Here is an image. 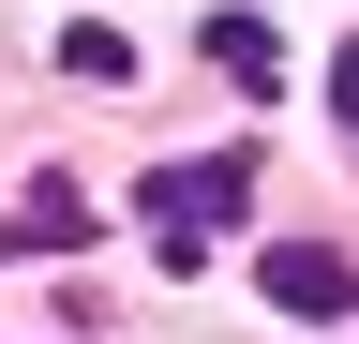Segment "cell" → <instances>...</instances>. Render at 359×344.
I'll use <instances>...</instances> for the list:
<instances>
[{
  "mask_svg": "<svg viewBox=\"0 0 359 344\" xmlns=\"http://www.w3.org/2000/svg\"><path fill=\"white\" fill-rule=\"evenodd\" d=\"M135 225H165V254H210L224 225H255V150H180L135 180Z\"/></svg>",
  "mask_w": 359,
  "mask_h": 344,
  "instance_id": "obj_1",
  "label": "cell"
},
{
  "mask_svg": "<svg viewBox=\"0 0 359 344\" xmlns=\"http://www.w3.org/2000/svg\"><path fill=\"white\" fill-rule=\"evenodd\" d=\"M255 284H269V315H359V254H330V240H269Z\"/></svg>",
  "mask_w": 359,
  "mask_h": 344,
  "instance_id": "obj_2",
  "label": "cell"
},
{
  "mask_svg": "<svg viewBox=\"0 0 359 344\" xmlns=\"http://www.w3.org/2000/svg\"><path fill=\"white\" fill-rule=\"evenodd\" d=\"M210 60L240 75V90H285V30L269 15H210Z\"/></svg>",
  "mask_w": 359,
  "mask_h": 344,
  "instance_id": "obj_3",
  "label": "cell"
},
{
  "mask_svg": "<svg viewBox=\"0 0 359 344\" xmlns=\"http://www.w3.org/2000/svg\"><path fill=\"white\" fill-rule=\"evenodd\" d=\"M60 75H90V90H120V75H135V46H120V30H60Z\"/></svg>",
  "mask_w": 359,
  "mask_h": 344,
  "instance_id": "obj_4",
  "label": "cell"
},
{
  "mask_svg": "<svg viewBox=\"0 0 359 344\" xmlns=\"http://www.w3.org/2000/svg\"><path fill=\"white\" fill-rule=\"evenodd\" d=\"M330 105H344V135H359V30L330 46Z\"/></svg>",
  "mask_w": 359,
  "mask_h": 344,
  "instance_id": "obj_5",
  "label": "cell"
}]
</instances>
